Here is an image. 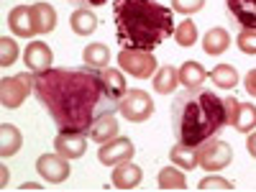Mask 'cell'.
<instances>
[{"label": "cell", "instance_id": "1", "mask_svg": "<svg viewBox=\"0 0 256 192\" xmlns=\"http://www.w3.org/2000/svg\"><path fill=\"white\" fill-rule=\"evenodd\" d=\"M34 95L59 131L90 134V128L118 102L108 95L100 70L92 67H49L34 72Z\"/></svg>", "mask_w": 256, "mask_h": 192}, {"label": "cell", "instance_id": "2", "mask_svg": "<svg viewBox=\"0 0 256 192\" xmlns=\"http://www.w3.org/2000/svg\"><path fill=\"white\" fill-rule=\"evenodd\" d=\"M113 20L120 49L154 52L177 28L172 10L156 0H116Z\"/></svg>", "mask_w": 256, "mask_h": 192}, {"label": "cell", "instance_id": "3", "mask_svg": "<svg viewBox=\"0 0 256 192\" xmlns=\"http://www.w3.org/2000/svg\"><path fill=\"white\" fill-rule=\"evenodd\" d=\"M228 126L226 100L208 88H187L174 95L172 102V128L177 144L198 148L202 141L216 138Z\"/></svg>", "mask_w": 256, "mask_h": 192}, {"label": "cell", "instance_id": "4", "mask_svg": "<svg viewBox=\"0 0 256 192\" xmlns=\"http://www.w3.org/2000/svg\"><path fill=\"white\" fill-rule=\"evenodd\" d=\"M118 64L126 74H131L136 80H152L159 70V62L152 52H141V49H120Z\"/></svg>", "mask_w": 256, "mask_h": 192}, {"label": "cell", "instance_id": "5", "mask_svg": "<svg viewBox=\"0 0 256 192\" xmlns=\"http://www.w3.org/2000/svg\"><path fill=\"white\" fill-rule=\"evenodd\" d=\"M195 152H198V166L208 169V172H218V169H226V166L233 162V148H230V144L220 141L218 136L202 141V144L195 148Z\"/></svg>", "mask_w": 256, "mask_h": 192}, {"label": "cell", "instance_id": "6", "mask_svg": "<svg viewBox=\"0 0 256 192\" xmlns=\"http://www.w3.org/2000/svg\"><path fill=\"white\" fill-rule=\"evenodd\" d=\"M34 92V74L31 72H20L13 77L0 80V102L3 108H20L24 100Z\"/></svg>", "mask_w": 256, "mask_h": 192}, {"label": "cell", "instance_id": "7", "mask_svg": "<svg viewBox=\"0 0 256 192\" xmlns=\"http://www.w3.org/2000/svg\"><path fill=\"white\" fill-rule=\"evenodd\" d=\"M118 113L131 120V123H144L152 118L154 113V102H152V95L144 92V90H128L123 95V100L118 102Z\"/></svg>", "mask_w": 256, "mask_h": 192}, {"label": "cell", "instance_id": "8", "mask_svg": "<svg viewBox=\"0 0 256 192\" xmlns=\"http://www.w3.org/2000/svg\"><path fill=\"white\" fill-rule=\"evenodd\" d=\"M223 100H226L228 126H233L238 134H251L256 128V105L254 102H241L236 98H223Z\"/></svg>", "mask_w": 256, "mask_h": 192}, {"label": "cell", "instance_id": "9", "mask_svg": "<svg viewBox=\"0 0 256 192\" xmlns=\"http://www.w3.org/2000/svg\"><path fill=\"white\" fill-rule=\"evenodd\" d=\"M98 159L100 164H123V162H131L134 159V144L131 138H126V136H116L110 141H105L100 148H98Z\"/></svg>", "mask_w": 256, "mask_h": 192}, {"label": "cell", "instance_id": "10", "mask_svg": "<svg viewBox=\"0 0 256 192\" xmlns=\"http://www.w3.org/2000/svg\"><path fill=\"white\" fill-rule=\"evenodd\" d=\"M70 159L67 156H62V154H41L36 159V169H38V174L44 177L46 182L52 184H59L70 177Z\"/></svg>", "mask_w": 256, "mask_h": 192}, {"label": "cell", "instance_id": "11", "mask_svg": "<svg viewBox=\"0 0 256 192\" xmlns=\"http://www.w3.org/2000/svg\"><path fill=\"white\" fill-rule=\"evenodd\" d=\"M88 134H80V131H59L54 138V148L56 154L67 156V159H80L84 152H88Z\"/></svg>", "mask_w": 256, "mask_h": 192}, {"label": "cell", "instance_id": "12", "mask_svg": "<svg viewBox=\"0 0 256 192\" xmlns=\"http://www.w3.org/2000/svg\"><path fill=\"white\" fill-rule=\"evenodd\" d=\"M24 62H26V67L31 72H44V70L52 67L54 54H52L46 41H31V44L26 46V52H24Z\"/></svg>", "mask_w": 256, "mask_h": 192}, {"label": "cell", "instance_id": "13", "mask_svg": "<svg viewBox=\"0 0 256 192\" xmlns=\"http://www.w3.org/2000/svg\"><path fill=\"white\" fill-rule=\"evenodd\" d=\"M226 10L241 28L256 31V0H226Z\"/></svg>", "mask_w": 256, "mask_h": 192}, {"label": "cell", "instance_id": "14", "mask_svg": "<svg viewBox=\"0 0 256 192\" xmlns=\"http://www.w3.org/2000/svg\"><path fill=\"white\" fill-rule=\"evenodd\" d=\"M8 26H10L13 36H18V38H31V36H36V31H34V18H31V8H28V6H16V8L8 13Z\"/></svg>", "mask_w": 256, "mask_h": 192}, {"label": "cell", "instance_id": "15", "mask_svg": "<svg viewBox=\"0 0 256 192\" xmlns=\"http://www.w3.org/2000/svg\"><path fill=\"white\" fill-rule=\"evenodd\" d=\"M144 180V172L141 166L131 164V162H123V164H116L113 169V187L118 190H136Z\"/></svg>", "mask_w": 256, "mask_h": 192}, {"label": "cell", "instance_id": "16", "mask_svg": "<svg viewBox=\"0 0 256 192\" xmlns=\"http://www.w3.org/2000/svg\"><path fill=\"white\" fill-rule=\"evenodd\" d=\"M31 18H34V31L36 34H52L56 28V10L49 3H34L31 6Z\"/></svg>", "mask_w": 256, "mask_h": 192}, {"label": "cell", "instance_id": "17", "mask_svg": "<svg viewBox=\"0 0 256 192\" xmlns=\"http://www.w3.org/2000/svg\"><path fill=\"white\" fill-rule=\"evenodd\" d=\"M98 16L90 10V8H74L72 16H70V28L77 34V36H90L98 31Z\"/></svg>", "mask_w": 256, "mask_h": 192}, {"label": "cell", "instance_id": "18", "mask_svg": "<svg viewBox=\"0 0 256 192\" xmlns=\"http://www.w3.org/2000/svg\"><path fill=\"white\" fill-rule=\"evenodd\" d=\"M100 74H102V82H105V90H108V95H110L116 102H120V100H123V95L128 92V84H126L123 70L105 67V70H100Z\"/></svg>", "mask_w": 256, "mask_h": 192}, {"label": "cell", "instance_id": "19", "mask_svg": "<svg viewBox=\"0 0 256 192\" xmlns=\"http://www.w3.org/2000/svg\"><path fill=\"white\" fill-rule=\"evenodd\" d=\"M228 46H230V34H228L226 28H220V26L210 28V31L205 34V38H202V49H205V54H210V56H220Z\"/></svg>", "mask_w": 256, "mask_h": 192}, {"label": "cell", "instance_id": "20", "mask_svg": "<svg viewBox=\"0 0 256 192\" xmlns=\"http://www.w3.org/2000/svg\"><path fill=\"white\" fill-rule=\"evenodd\" d=\"M177 72H180V84H184V88H200V84L208 80L205 67L195 59H187Z\"/></svg>", "mask_w": 256, "mask_h": 192}, {"label": "cell", "instance_id": "21", "mask_svg": "<svg viewBox=\"0 0 256 192\" xmlns=\"http://www.w3.org/2000/svg\"><path fill=\"white\" fill-rule=\"evenodd\" d=\"M154 82V90L159 92V95H169V92H174V88L180 84V72L172 67V64H164V67H159L156 70V74L152 77Z\"/></svg>", "mask_w": 256, "mask_h": 192}, {"label": "cell", "instance_id": "22", "mask_svg": "<svg viewBox=\"0 0 256 192\" xmlns=\"http://www.w3.org/2000/svg\"><path fill=\"white\" fill-rule=\"evenodd\" d=\"M20 144H24V136H20L16 126H10V123L0 126V154H3V159L13 156L20 148Z\"/></svg>", "mask_w": 256, "mask_h": 192}, {"label": "cell", "instance_id": "23", "mask_svg": "<svg viewBox=\"0 0 256 192\" xmlns=\"http://www.w3.org/2000/svg\"><path fill=\"white\" fill-rule=\"evenodd\" d=\"M92 141L98 144H105V141H110L118 136V120H116V113H108V116H102L92 128H90V134H88Z\"/></svg>", "mask_w": 256, "mask_h": 192}, {"label": "cell", "instance_id": "24", "mask_svg": "<svg viewBox=\"0 0 256 192\" xmlns=\"http://www.w3.org/2000/svg\"><path fill=\"white\" fill-rule=\"evenodd\" d=\"M82 62L88 64V67H92V70H105L108 62H110V49L105 44H90V46H84V52H82Z\"/></svg>", "mask_w": 256, "mask_h": 192}, {"label": "cell", "instance_id": "25", "mask_svg": "<svg viewBox=\"0 0 256 192\" xmlns=\"http://www.w3.org/2000/svg\"><path fill=\"white\" fill-rule=\"evenodd\" d=\"M210 82L220 90H233L238 84V72H236V67H230V64H218V67L210 72Z\"/></svg>", "mask_w": 256, "mask_h": 192}, {"label": "cell", "instance_id": "26", "mask_svg": "<svg viewBox=\"0 0 256 192\" xmlns=\"http://www.w3.org/2000/svg\"><path fill=\"white\" fill-rule=\"evenodd\" d=\"M156 184H159V190H187V180L182 174V169H177V166L159 169Z\"/></svg>", "mask_w": 256, "mask_h": 192}, {"label": "cell", "instance_id": "27", "mask_svg": "<svg viewBox=\"0 0 256 192\" xmlns=\"http://www.w3.org/2000/svg\"><path fill=\"white\" fill-rule=\"evenodd\" d=\"M169 159L180 169H195L198 166V152L192 146H184V144H174L172 152H169Z\"/></svg>", "mask_w": 256, "mask_h": 192}, {"label": "cell", "instance_id": "28", "mask_svg": "<svg viewBox=\"0 0 256 192\" xmlns=\"http://www.w3.org/2000/svg\"><path fill=\"white\" fill-rule=\"evenodd\" d=\"M174 41L180 46H192L198 41V26L192 20H182V24L174 28Z\"/></svg>", "mask_w": 256, "mask_h": 192}, {"label": "cell", "instance_id": "29", "mask_svg": "<svg viewBox=\"0 0 256 192\" xmlns=\"http://www.w3.org/2000/svg\"><path fill=\"white\" fill-rule=\"evenodd\" d=\"M18 62V44L10 36L0 38V67H10Z\"/></svg>", "mask_w": 256, "mask_h": 192}, {"label": "cell", "instance_id": "30", "mask_svg": "<svg viewBox=\"0 0 256 192\" xmlns=\"http://www.w3.org/2000/svg\"><path fill=\"white\" fill-rule=\"evenodd\" d=\"M236 44L244 54H256V31L241 28V34L236 36Z\"/></svg>", "mask_w": 256, "mask_h": 192}, {"label": "cell", "instance_id": "31", "mask_svg": "<svg viewBox=\"0 0 256 192\" xmlns=\"http://www.w3.org/2000/svg\"><path fill=\"white\" fill-rule=\"evenodd\" d=\"M202 6H205V0H172V8L182 16L198 13V10H202Z\"/></svg>", "mask_w": 256, "mask_h": 192}, {"label": "cell", "instance_id": "32", "mask_svg": "<svg viewBox=\"0 0 256 192\" xmlns=\"http://www.w3.org/2000/svg\"><path fill=\"white\" fill-rule=\"evenodd\" d=\"M200 192H208V190H233V184L223 177H205L200 184H198Z\"/></svg>", "mask_w": 256, "mask_h": 192}, {"label": "cell", "instance_id": "33", "mask_svg": "<svg viewBox=\"0 0 256 192\" xmlns=\"http://www.w3.org/2000/svg\"><path fill=\"white\" fill-rule=\"evenodd\" d=\"M244 88H246V92H248L251 98H256V70H251V72L246 74V80H244Z\"/></svg>", "mask_w": 256, "mask_h": 192}, {"label": "cell", "instance_id": "34", "mask_svg": "<svg viewBox=\"0 0 256 192\" xmlns=\"http://www.w3.org/2000/svg\"><path fill=\"white\" fill-rule=\"evenodd\" d=\"M67 3H72V6H77V8H98V6H105L108 0H67Z\"/></svg>", "mask_w": 256, "mask_h": 192}, {"label": "cell", "instance_id": "35", "mask_svg": "<svg viewBox=\"0 0 256 192\" xmlns=\"http://www.w3.org/2000/svg\"><path fill=\"white\" fill-rule=\"evenodd\" d=\"M246 152L256 159V128H254V131L248 134V138H246Z\"/></svg>", "mask_w": 256, "mask_h": 192}, {"label": "cell", "instance_id": "36", "mask_svg": "<svg viewBox=\"0 0 256 192\" xmlns=\"http://www.w3.org/2000/svg\"><path fill=\"white\" fill-rule=\"evenodd\" d=\"M20 190H38V184H34V182H28V184H24Z\"/></svg>", "mask_w": 256, "mask_h": 192}]
</instances>
